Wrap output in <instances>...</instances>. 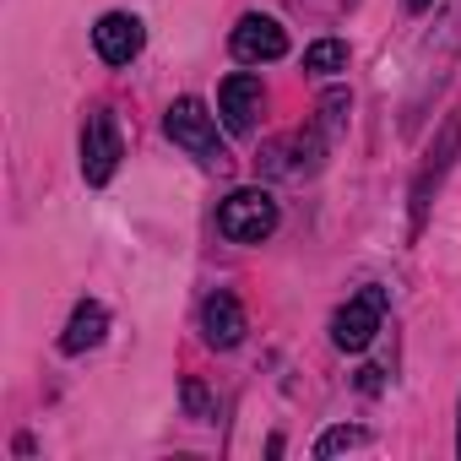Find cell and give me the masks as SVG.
<instances>
[{
  "mask_svg": "<svg viewBox=\"0 0 461 461\" xmlns=\"http://www.w3.org/2000/svg\"><path fill=\"white\" fill-rule=\"evenodd\" d=\"M104 331H109V310H104V304H77V315H71L60 348H66V353H87V348L104 342Z\"/></svg>",
  "mask_w": 461,
  "mask_h": 461,
  "instance_id": "30bf717a",
  "label": "cell"
},
{
  "mask_svg": "<svg viewBox=\"0 0 461 461\" xmlns=\"http://www.w3.org/2000/svg\"><path fill=\"white\" fill-rule=\"evenodd\" d=\"M434 6V0H407V12H429Z\"/></svg>",
  "mask_w": 461,
  "mask_h": 461,
  "instance_id": "5bb4252c",
  "label": "cell"
},
{
  "mask_svg": "<svg viewBox=\"0 0 461 461\" xmlns=\"http://www.w3.org/2000/svg\"><path fill=\"white\" fill-rule=\"evenodd\" d=\"M217 228H222V240H234V245H261V240L277 234V201L267 190H234L217 206Z\"/></svg>",
  "mask_w": 461,
  "mask_h": 461,
  "instance_id": "7a4b0ae2",
  "label": "cell"
},
{
  "mask_svg": "<svg viewBox=\"0 0 461 461\" xmlns=\"http://www.w3.org/2000/svg\"><path fill=\"white\" fill-rule=\"evenodd\" d=\"M141 44H147V33H141V23H136L131 12H109V17H98V28H93V50H98L109 66H131V60L141 55Z\"/></svg>",
  "mask_w": 461,
  "mask_h": 461,
  "instance_id": "ba28073f",
  "label": "cell"
},
{
  "mask_svg": "<svg viewBox=\"0 0 461 461\" xmlns=\"http://www.w3.org/2000/svg\"><path fill=\"white\" fill-rule=\"evenodd\" d=\"M163 131H168V141L185 147L201 168H217V174L228 168V147H222V136H217V114H206L201 98H174L168 114H163Z\"/></svg>",
  "mask_w": 461,
  "mask_h": 461,
  "instance_id": "6da1fadb",
  "label": "cell"
},
{
  "mask_svg": "<svg viewBox=\"0 0 461 461\" xmlns=\"http://www.w3.org/2000/svg\"><path fill=\"white\" fill-rule=\"evenodd\" d=\"M456 450H461V434H456Z\"/></svg>",
  "mask_w": 461,
  "mask_h": 461,
  "instance_id": "9a60e30c",
  "label": "cell"
},
{
  "mask_svg": "<svg viewBox=\"0 0 461 461\" xmlns=\"http://www.w3.org/2000/svg\"><path fill=\"white\" fill-rule=\"evenodd\" d=\"M353 445H364V429H326V434L315 439V456L326 461V456H337V450H353Z\"/></svg>",
  "mask_w": 461,
  "mask_h": 461,
  "instance_id": "4fadbf2b",
  "label": "cell"
},
{
  "mask_svg": "<svg viewBox=\"0 0 461 461\" xmlns=\"http://www.w3.org/2000/svg\"><path fill=\"white\" fill-rule=\"evenodd\" d=\"M245 331H250V321H245V310H240L234 294H212V299L201 304V337H206L212 348H240Z\"/></svg>",
  "mask_w": 461,
  "mask_h": 461,
  "instance_id": "9c48e42d",
  "label": "cell"
},
{
  "mask_svg": "<svg viewBox=\"0 0 461 461\" xmlns=\"http://www.w3.org/2000/svg\"><path fill=\"white\" fill-rule=\"evenodd\" d=\"M179 391H185V412H190L195 423H212V418H217V407H212V391H206L201 380H185Z\"/></svg>",
  "mask_w": 461,
  "mask_h": 461,
  "instance_id": "7c38bea8",
  "label": "cell"
},
{
  "mask_svg": "<svg viewBox=\"0 0 461 461\" xmlns=\"http://www.w3.org/2000/svg\"><path fill=\"white\" fill-rule=\"evenodd\" d=\"M228 50H234V60H245V66L283 60V55H288V33H283V23L250 12V17H240V28H234V39H228Z\"/></svg>",
  "mask_w": 461,
  "mask_h": 461,
  "instance_id": "52a82bcc",
  "label": "cell"
},
{
  "mask_svg": "<svg viewBox=\"0 0 461 461\" xmlns=\"http://www.w3.org/2000/svg\"><path fill=\"white\" fill-rule=\"evenodd\" d=\"M120 158H125L120 125H114L109 109H98V114L87 120V131H82V174H87V185H109L114 168H120Z\"/></svg>",
  "mask_w": 461,
  "mask_h": 461,
  "instance_id": "5b68a950",
  "label": "cell"
},
{
  "mask_svg": "<svg viewBox=\"0 0 461 461\" xmlns=\"http://www.w3.org/2000/svg\"><path fill=\"white\" fill-rule=\"evenodd\" d=\"M342 66H348V44H342V39H321V44L304 50V71H310V77H331V71H342Z\"/></svg>",
  "mask_w": 461,
  "mask_h": 461,
  "instance_id": "8fae6325",
  "label": "cell"
},
{
  "mask_svg": "<svg viewBox=\"0 0 461 461\" xmlns=\"http://www.w3.org/2000/svg\"><path fill=\"white\" fill-rule=\"evenodd\" d=\"M456 152H461V114H450V120L439 125V136H434V147H429V158H423L418 179H412V234H423L429 195H434V185L445 179V168L456 163Z\"/></svg>",
  "mask_w": 461,
  "mask_h": 461,
  "instance_id": "3957f363",
  "label": "cell"
},
{
  "mask_svg": "<svg viewBox=\"0 0 461 461\" xmlns=\"http://www.w3.org/2000/svg\"><path fill=\"white\" fill-rule=\"evenodd\" d=\"M380 315H385V288H364L358 299H348V304L337 310L331 342H337L342 353H364V348L375 342V331H380Z\"/></svg>",
  "mask_w": 461,
  "mask_h": 461,
  "instance_id": "277c9868",
  "label": "cell"
},
{
  "mask_svg": "<svg viewBox=\"0 0 461 461\" xmlns=\"http://www.w3.org/2000/svg\"><path fill=\"white\" fill-rule=\"evenodd\" d=\"M261 104H267V93H261V82L250 71H234V77L217 87V114H222V125L234 131V136H250L256 131Z\"/></svg>",
  "mask_w": 461,
  "mask_h": 461,
  "instance_id": "8992f818",
  "label": "cell"
}]
</instances>
